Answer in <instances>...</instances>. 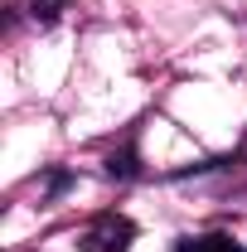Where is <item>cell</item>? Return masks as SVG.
Here are the masks:
<instances>
[{"mask_svg":"<svg viewBox=\"0 0 247 252\" xmlns=\"http://www.w3.org/2000/svg\"><path fill=\"white\" fill-rule=\"evenodd\" d=\"M131 243H136V223L122 214H102L83 233V252H131Z\"/></svg>","mask_w":247,"mask_h":252,"instance_id":"6da1fadb","label":"cell"},{"mask_svg":"<svg viewBox=\"0 0 247 252\" xmlns=\"http://www.w3.org/2000/svg\"><path fill=\"white\" fill-rule=\"evenodd\" d=\"M63 5H68V0H30V15L39 20V25H54V20L63 15Z\"/></svg>","mask_w":247,"mask_h":252,"instance_id":"277c9868","label":"cell"},{"mask_svg":"<svg viewBox=\"0 0 247 252\" xmlns=\"http://www.w3.org/2000/svg\"><path fill=\"white\" fill-rule=\"evenodd\" d=\"M175 252H247V248H238L228 233H204V238H180Z\"/></svg>","mask_w":247,"mask_h":252,"instance_id":"7a4b0ae2","label":"cell"},{"mask_svg":"<svg viewBox=\"0 0 247 252\" xmlns=\"http://www.w3.org/2000/svg\"><path fill=\"white\" fill-rule=\"evenodd\" d=\"M68 185H73V175H68V170H54V175H49V185H44V194H49V199H59Z\"/></svg>","mask_w":247,"mask_h":252,"instance_id":"5b68a950","label":"cell"},{"mask_svg":"<svg viewBox=\"0 0 247 252\" xmlns=\"http://www.w3.org/2000/svg\"><path fill=\"white\" fill-rule=\"evenodd\" d=\"M107 175H112V180H136V175H141L136 146H122V151H112V156H107Z\"/></svg>","mask_w":247,"mask_h":252,"instance_id":"3957f363","label":"cell"}]
</instances>
